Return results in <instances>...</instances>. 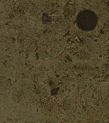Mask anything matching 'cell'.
Listing matches in <instances>:
<instances>
[{"label":"cell","instance_id":"cell-1","mask_svg":"<svg viewBox=\"0 0 109 123\" xmlns=\"http://www.w3.org/2000/svg\"><path fill=\"white\" fill-rule=\"evenodd\" d=\"M90 13L89 15H85L81 17L80 21V25L81 29L83 30H91L93 28L94 25H96V16L92 13L91 15Z\"/></svg>","mask_w":109,"mask_h":123},{"label":"cell","instance_id":"cell-2","mask_svg":"<svg viewBox=\"0 0 109 123\" xmlns=\"http://www.w3.org/2000/svg\"><path fill=\"white\" fill-rule=\"evenodd\" d=\"M40 104L43 109L47 111H51L55 106V104L51 100H43L41 101Z\"/></svg>","mask_w":109,"mask_h":123}]
</instances>
